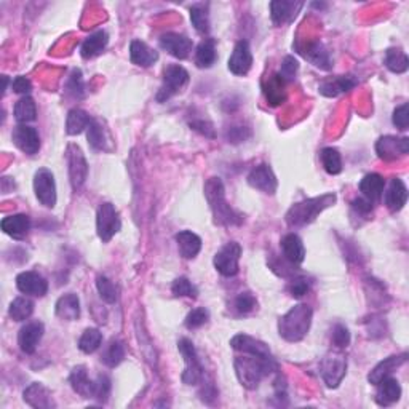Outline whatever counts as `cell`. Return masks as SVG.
Instances as JSON below:
<instances>
[{"label": "cell", "mask_w": 409, "mask_h": 409, "mask_svg": "<svg viewBox=\"0 0 409 409\" xmlns=\"http://www.w3.org/2000/svg\"><path fill=\"white\" fill-rule=\"evenodd\" d=\"M109 43V36L106 31H96L90 34L88 37L85 38L84 43L80 47V55L85 60H91V58L101 55L106 50Z\"/></svg>", "instance_id": "obj_32"}, {"label": "cell", "mask_w": 409, "mask_h": 409, "mask_svg": "<svg viewBox=\"0 0 409 409\" xmlns=\"http://www.w3.org/2000/svg\"><path fill=\"white\" fill-rule=\"evenodd\" d=\"M129 60L139 67H149L158 61V51L141 40H133L129 45Z\"/></svg>", "instance_id": "obj_31"}, {"label": "cell", "mask_w": 409, "mask_h": 409, "mask_svg": "<svg viewBox=\"0 0 409 409\" xmlns=\"http://www.w3.org/2000/svg\"><path fill=\"white\" fill-rule=\"evenodd\" d=\"M12 139L14 146L26 153V156H36L40 151V136H38V132L36 128L27 127V125L14 127Z\"/></svg>", "instance_id": "obj_14"}, {"label": "cell", "mask_w": 409, "mask_h": 409, "mask_svg": "<svg viewBox=\"0 0 409 409\" xmlns=\"http://www.w3.org/2000/svg\"><path fill=\"white\" fill-rule=\"evenodd\" d=\"M190 128L195 129V132L201 133V134H205L206 138H214L216 136L213 125H211L210 122H205V120H194V122H190Z\"/></svg>", "instance_id": "obj_58"}, {"label": "cell", "mask_w": 409, "mask_h": 409, "mask_svg": "<svg viewBox=\"0 0 409 409\" xmlns=\"http://www.w3.org/2000/svg\"><path fill=\"white\" fill-rule=\"evenodd\" d=\"M177 350H179V354L182 355V358H184V371L181 374V379L182 382L186 384V386H197V384H200L203 381V364L200 363V358L197 357V352H195V347L194 344H192L190 339L187 338H182L179 339V343H177Z\"/></svg>", "instance_id": "obj_5"}, {"label": "cell", "mask_w": 409, "mask_h": 409, "mask_svg": "<svg viewBox=\"0 0 409 409\" xmlns=\"http://www.w3.org/2000/svg\"><path fill=\"white\" fill-rule=\"evenodd\" d=\"M331 340L338 349H347L350 345V331L347 326L338 323L333 328V334H331Z\"/></svg>", "instance_id": "obj_53"}, {"label": "cell", "mask_w": 409, "mask_h": 409, "mask_svg": "<svg viewBox=\"0 0 409 409\" xmlns=\"http://www.w3.org/2000/svg\"><path fill=\"white\" fill-rule=\"evenodd\" d=\"M401 397V386L395 377L387 376L377 384L376 401L379 406H391Z\"/></svg>", "instance_id": "obj_27"}, {"label": "cell", "mask_w": 409, "mask_h": 409, "mask_svg": "<svg viewBox=\"0 0 409 409\" xmlns=\"http://www.w3.org/2000/svg\"><path fill=\"white\" fill-rule=\"evenodd\" d=\"M55 310H56V315L60 317L61 320H66V321L77 320L80 317L79 296L74 295V293H67V295L61 296L60 299L56 301Z\"/></svg>", "instance_id": "obj_33"}, {"label": "cell", "mask_w": 409, "mask_h": 409, "mask_svg": "<svg viewBox=\"0 0 409 409\" xmlns=\"http://www.w3.org/2000/svg\"><path fill=\"white\" fill-rule=\"evenodd\" d=\"M283 258L286 262H290L291 266H301L306 259V248L302 243L301 237L297 234H288L282 238L280 242Z\"/></svg>", "instance_id": "obj_20"}, {"label": "cell", "mask_w": 409, "mask_h": 409, "mask_svg": "<svg viewBox=\"0 0 409 409\" xmlns=\"http://www.w3.org/2000/svg\"><path fill=\"white\" fill-rule=\"evenodd\" d=\"M230 347L237 352L256 355V357L266 358V360H275L269 349V345L256 338H251L248 334H237L230 339Z\"/></svg>", "instance_id": "obj_15"}, {"label": "cell", "mask_w": 409, "mask_h": 409, "mask_svg": "<svg viewBox=\"0 0 409 409\" xmlns=\"http://www.w3.org/2000/svg\"><path fill=\"white\" fill-rule=\"evenodd\" d=\"M309 290H310V283L304 277L295 278V280L290 283V288H288V291H290V295L293 297L306 296L307 291H309Z\"/></svg>", "instance_id": "obj_55"}, {"label": "cell", "mask_w": 409, "mask_h": 409, "mask_svg": "<svg viewBox=\"0 0 409 409\" xmlns=\"http://www.w3.org/2000/svg\"><path fill=\"white\" fill-rule=\"evenodd\" d=\"M408 362V354H401V355H392L386 360H382L381 363H377L376 367L373 368V371L368 374V381L373 386H377L379 382L382 381L384 377L392 376L393 371H397L398 368L403 367Z\"/></svg>", "instance_id": "obj_22"}, {"label": "cell", "mask_w": 409, "mask_h": 409, "mask_svg": "<svg viewBox=\"0 0 409 409\" xmlns=\"http://www.w3.org/2000/svg\"><path fill=\"white\" fill-rule=\"evenodd\" d=\"M234 306H235V310H237L238 314L247 315V314H249V312H253L254 309H256L258 301H256V297L251 295V293L245 291V293H240V295L235 297Z\"/></svg>", "instance_id": "obj_51"}, {"label": "cell", "mask_w": 409, "mask_h": 409, "mask_svg": "<svg viewBox=\"0 0 409 409\" xmlns=\"http://www.w3.org/2000/svg\"><path fill=\"white\" fill-rule=\"evenodd\" d=\"M393 125L401 132H405L409 127V104L405 103L393 110V117H392Z\"/></svg>", "instance_id": "obj_54"}, {"label": "cell", "mask_w": 409, "mask_h": 409, "mask_svg": "<svg viewBox=\"0 0 409 409\" xmlns=\"http://www.w3.org/2000/svg\"><path fill=\"white\" fill-rule=\"evenodd\" d=\"M66 95L71 96L74 99H82L85 96V85H84V75H82L80 69H74L71 72V75L67 77L64 85Z\"/></svg>", "instance_id": "obj_46"}, {"label": "cell", "mask_w": 409, "mask_h": 409, "mask_svg": "<svg viewBox=\"0 0 409 409\" xmlns=\"http://www.w3.org/2000/svg\"><path fill=\"white\" fill-rule=\"evenodd\" d=\"M34 192L37 200L47 208H55L56 205V182L55 176L47 168H40L34 175Z\"/></svg>", "instance_id": "obj_10"}, {"label": "cell", "mask_w": 409, "mask_h": 409, "mask_svg": "<svg viewBox=\"0 0 409 409\" xmlns=\"http://www.w3.org/2000/svg\"><path fill=\"white\" fill-rule=\"evenodd\" d=\"M122 229V221H120L119 211L115 210V206L109 201H104L98 206L96 211V232L98 237L103 240L104 243H109L115 234L120 232Z\"/></svg>", "instance_id": "obj_6"}, {"label": "cell", "mask_w": 409, "mask_h": 409, "mask_svg": "<svg viewBox=\"0 0 409 409\" xmlns=\"http://www.w3.org/2000/svg\"><path fill=\"white\" fill-rule=\"evenodd\" d=\"M314 312L309 306L299 304L291 307L285 315L278 320V334L288 343H299L307 336L312 325Z\"/></svg>", "instance_id": "obj_4"}, {"label": "cell", "mask_w": 409, "mask_h": 409, "mask_svg": "<svg viewBox=\"0 0 409 409\" xmlns=\"http://www.w3.org/2000/svg\"><path fill=\"white\" fill-rule=\"evenodd\" d=\"M171 293L175 297H192V299H195L199 295L197 288L192 285V282L187 277L176 278L171 285Z\"/></svg>", "instance_id": "obj_48"}, {"label": "cell", "mask_w": 409, "mask_h": 409, "mask_svg": "<svg viewBox=\"0 0 409 409\" xmlns=\"http://www.w3.org/2000/svg\"><path fill=\"white\" fill-rule=\"evenodd\" d=\"M0 227L7 235L14 240H23L27 237L29 230H31V218L27 214H12L2 219Z\"/></svg>", "instance_id": "obj_24"}, {"label": "cell", "mask_w": 409, "mask_h": 409, "mask_svg": "<svg viewBox=\"0 0 409 409\" xmlns=\"http://www.w3.org/2000/svg\"><path fill=\"white\" fill-rule=\"evenodd\" d=\"M347 373V358L343 354L331 352L321 360L320 374L328 388H338Z\"/></svg>", "instance_id": "obj_8"}, {"label": "cell", "mask_w": 409, "mask_h": 409, "mask_svg": "<svg viewBox=\"0 0 409 409\" xmlns=\"http://www.w3.org/2000/svg\"><path fill=\"white\" fill-rule=\"evenodd\" d=\"M24 401L27 403L29 406L36 409H51L56 408V403L53 400L51 392L43 386V384L34 382L29 386L23 393Z\"/></svg>", "instance_id": "obj_21"}, {"label": "cell", "mask_w": 409, "mask_h": 409, "mask_svg": "<svg viewBox=\"0 0 409 409\" xmlns=\"http://www.w3.org/2000/svg\"><path fill=\"white\" fill-rule=\"evenodd\" d=\"M12 90L16 95H23V96H29V93L32 91V84L31 80L26 79V77L18 75L16 79L12 82Z\"/></svg>", "instance_id": "obj_57"}, {"label": "cell", "mask_w": 409, "mask_h": 409, "mask_svg": "<svg viewBox=\"0 0 409 409\" xmlns=\"http://www.w3.org/2000/svg\"><path fill=\"white\" fill-rule=\"evenodd\" d=\"M16 288L26 296L43 297L48 293V282L40 273L27 271L21 272L16 277Z\"/></svg>", "instance_id": "obj_19"}, {"label": "cell", "mask_w": 409, "mask_h": 409, "mask_svg": "<svg viewBox=\"0 0 409 409\" xmlns=\"http://www.w3.org/2000/svg\"><path fill=\"white\" fill-rule=\"evenodd\" d=\"M160 47L177 60H186L190 55L194 43L184 34L166 32L160 37Z\"/></svg>", "instance_id": "obj_18"}, {"label": "cell", "mask_w": 409, "mask_h": 409, "mask_svg": "<svg viewBox=\"0 0 409 409\" xmlns=\"http://www.w3.org/2000/svg\"><path fill=\"white\" fill-rule=\"evenodd\" d=\"M175 240L182 258L194 259L199 256L201 249V238L197 234L192 232V230H181L179 234H176Z\"/></svg>", "instance_id": "obj_30"}, {"label": "cell", "mask_w": 409, "mask_h": 409, "mask_svg": "<svg viewBox=\"0 0 409 409\" xmlns=\"http://www.w3.org/2000/svg\"><path fill=\"white\" fill-rule=\"evenodd\" d=\"M110 388H112V384H110L109 376H106V374H99L95 381L93 398L99 403H106L110 395Z\"/></svg>", "instance_id": "obj_49"}, {"label": "cell", "mask_w": 409, "mask_h": 409, "mask_svg": "<svg viewBox=\"0 0 409 409\" xmlns=\"http://www.w3.org/2000/svg\"><path fill=\"white\" fill-rule=\"evenodd\" d=\"M67 163H69V177L74 190L80 189L85 184L86 176H88V163L82 152V149L75 144H71L67 147Z\"/></svg>", "instance_id": "obj_11"}, {"label": "cell", "mask_w": 409, "mask_h": 409, "mask_svg": "<svg viewBox=\"0 0 409 409\" xmlns=\"http://www.w3.org/2000/svg\"><path fill=\"white\" fill-rule=\"evenodd\" d=\"M301 53L306 56V60H309L312 64L320 67V69H331V56L320 42L310 43V45H307L306 50H301Z\"/></svg>", "instance_id": "obj_36"}, {"label": "cell", "mask_w": 409, "mask_h": 409, "mask_svg": "<svg viewBox=\"0 0 409 409\" xmlns=\"http://www.w3.org/2000/svg\"><path fill=\"white\" fill-rule=\"evenodd\" d=\"M71 387L74 388L75 393H79L82 398H93V388L95 381H91L88 377V371L84 364H79L71 371L69 376Z\"/></svg>", "instance_id": "obj_29"}, {"label": "cell", "mask_w": 409, "mask_h": 409, "mask_svg": "<svg viewBox=\"0 0 409 409\" xmlns=\"http://www.w3.org/2000/svg\"><path fill=\"white\" fill-rule=\"evenodd\" d=\"M357 84H358L357 79L352 75H339L321 82L319 90L323 96L336 98V96H339L340 93H347V91L354 90L355 86H357Z\"/></svg>", "instance_id": "obj_26"}, {"label": "cell", "mask_w": 409, "mask_h": 409, "mask_svg": "<svg viewBox=\"0 0 409 409\" xmlns=\"http://www.w3.org/2000/svg\"><path fill=\"white\" fill-rule=\"evenodd\" d=\"M14 119L19 125H26L29 122H34L37 119V106L31 96H23L21 99L14 104L13 109Z\"/></svg>", "instance_id": "obj_37"}, {"label": "cell", "mask_w": 409, "mask_h": 409, "mask_svg": "<svg viewBox=\"0 0 409 409\" xmlns=\"http://www.w3.org/2000/svg\"><path fill=\"white\" fill-rule=\"evenodd\" d=\"M234 368L238 382L248 391L258 388L264 377L278 371L275 360H266L249 354H243V357L235 358Z\"/></svg>", "instance_id": "obj_2"}, {"label": "cell", "mask_w": 409, "mask_h": 409, "mask_svg": "<svg viewBox=\"0 0 409 409\" xmlns=\"http://www.w3.org/2000/svg\"><path fill=\"white\" fill-rule=\"evenodd\" d=\"M249 136H251V132H249V128H247V127H232L227 129V133H225L227 141L232 144L247 141Z\"/></svg>", "instance_id": "obj_56"}, {"label": "cell", "mask_w": 409, "mask_h": 409, "mask_svg": "<svg viewBox=\"0 0 409 409\" xmlns=\"http://www.w3.org/2000/svg\"><path fill=\"white\" fill-rule=\"evenodd\" d=\"M91 122L90 115L82 109H71L69 114H67L66 119V132L71 136H75V134H80L84 129L88 128Z\"/></svg>", "instance_id": "obj_38"}, {"label": "cell", "mask_w": 409, "mask_h": 409, "mask_svg": "<svg viewBox=\"0 0 409 409\" xmlns=\"http://www.w3.org/2000/svg\"><path fill=\"white\" fill-rule=\"evenodd\" d=\"M248 184L253 189L261 190L262 194L273 195L278 189V179L275 173L272 171V168L267 163H261V165L254 166L248 175Z\"/></svg>", "instance_id": "obj_13"}, {"label": "cell", "mask_w": 409, "mask_h": 409, "mask_svg": "<svg viewBox=\"0 0 409 409\" xmlns=\"http://www.w3.org/2000/svg\"><path fill=\"white\" fill-rule=\"evenodd\" d=\"M376 153L381 160L386 162L405 157L409 153V139L391 136V134L379 138V141L376 142Z\"/></svg>", "instance_id": "obj_12"}, {"label": "cell", "mask_w": 409, "mask_h": 409, "mask_svg": "<svg viewBox=\"0 0 409 409\" xmlns=\"http://www.w3.org/2000/svg\"><path fill=\"white\" fill-rule=\"evenodd\" d=\"M286 82L282 79L278 74H273L269 77V80L264 84V95H266L267 103L277 108L286 101V91H285Z\"/></svg>", "instance_id": "obj_34"}, {"label": "cell", "mask_w": 409, "mask_h": 409, "mask_svg": "<svg viewBox=\"0 0 409 409\" xmlns=\"http://www.w3.org/2000/svg\"><path fill=\"white\" fill-rule=\"evenodd\" d=\"M360 192H362L364 199H368L373 203H376L382 199L384 189H386V181L377 173H369L360 181Z\"/></svg>", "instance_id": "obj_28"}, {"label": "cell", "mask_w": 409, "mask_h": 409, "mask_svg": "<svg viewBox=\"0 0 409 409\" xmlns=\"http://www.w3.org/2000/svg\"><path fill=\"white\" fill-rule=\"evenodd\" d=\"M189 84V72L179 64L168 66L163 72V84L157 93L158 103H166L168 99L179 93Z\"/></svg>", "instance_id": "obj_7"}, {"label": "cell", "mask_w": 409, "mask_h": 409, "mask_svg": "<svg viewBox=\"0 0 409 409\" xmlns=\"http://www.w3.org/2000/svg\"><path fill=\"white\" fill-rule=\"evenodd\" d=\"M373 201H369L368 199H355L352 201V208L357 211V214H363V216H368L373 213Z\"/></svg>", "instance_id": "obj_59"}, {"label": "cell", "mask_w": 409, "mask_h": 409, "mask_svg": "<svg viewBox=\"0 0 409 409\" xmlns=\"http://www.w3.org/2000/svg\"><path fill=\"white\" fill-rule=\"evenodd\" d=\"M86 139L95 151H106V142L108 141H106L104 128L96 119H91L88 128H86Z\"/></svg>", "instance_id": "obj_45"}, {"label": "cell", "mask_w": 409, "mask_h": 409, "mask_svg": "<svg viewBox=\"0 0 409 409\" xmlns=\"http://www.w3.org/2000/svg\"><path fill=\"white\" fill-rule=\"evenodd\" d=\"M336 200H338L336 194H323L320 197H314V199L297 201L288 210L285 216L286 224L290 227H302V225L314 223L319 218V214L336 203Z\"/></svg>", "instance_id": "obj_3"}, {"label": "cell", "mask_w": 409, "mask_h": 409, "mask_svg": "<svg viewBox=\"0 0 409 409\" xmlns=\"http://www.w3.org/2000/svg\"><path fill=\"white\" fill-rule=\"evenodd\" d=\"M189 13H190L192 26L195 27V31L200 32V34H208L210 32L208 5H206V3L192 5Z\"/></svg>", "instance_id": "obj_39"}, {"label": "cell", "mask_w": 409, "mask_h": 409, "mask_svg": "<svg viewBox=\"0 0 409 409\" xmlns=\"http://www.w3.org/2000/svg\"><path fill=\"white\" fill-rule=\"evenodd\" d=\"M208 320H210V312L206 310L205 307H199V309H194L187 314L184 325L187 330H197L200 328V326H203Z\"/></svg>", "instance_id": "obj_50"}, {"label": "cell", "mask_w": 409, "mask_h": 409, "mask_svg": "<svg viewBox=\"0 0 409 409\" xmlns=\"http://www.w3.org/2000/svg\"><path fill=\"white\" fill-rule=\"evenodd\" d=\"M45 328H43L42 321H29L19 330L18 333V345L21 349L23 354L32 355L36 354L37 345L43 338Z\"/></svg>", "instance_id": "obj_16"}, {"label": "cell", "mask_w": 409, "mask_h": 409, "mask_svg": "<svg viewBox=\"0 0 409 409\" xmlns=\"http://www.w3.org/2000/svg\"><path fill=\"white\" fill-rule=\"evenodd\" d=\"M297 69H299V62L295 56H285L282 61V69L278 72V75L282 77L285 82H293L296 79Z\"/></svg>", "instance_id": "obj_52"}, {"label": "cell", "mask_w": 409, "mask_h": 409, "mask_svg": "<svg viewBox=\"0 0 409 409\" xmlns=\"http://www.w3.org/2000/svg\"><path fill=\"white\" fill-rule=\"evenodd\" d=\"M103 334L98 328H86L79 339V349L84 354H95L101 347Z\"/></svg>", "instance_id": "obj_43"}, {"label": "cell", "mask_w": 409, "mask_h": 409, "mask_svg": "<svg viewBox=\"0 0 409 409\" xmlns=\"http://www.w3.org/2000/svg\"><path fill=\"white\" fill-rule=\"evenodd\" d=\"M321 163H323L325 171L328 175H339L343 171V157L338 149L334 147H325L323 151L320 152Z\"/></svg>", "instance_id": "obj_41"}, {"label": "cell", "mask_w": 409, "mask_h": 409, "mask_svg": "<svg viewBox=\"0 0 409 409\" xmlns=\"http://www.w3.org/2000/svg\"><path fill=\"white\" fill-rule=\"evenodd\" d=\"M218 58V51H216V40L214 38H203L199 43L195 51V64L200 69H208L216 62Z\"/></svg>", "instance_id": "obj_35"}, {"label": "cell", "mask_w": 409, "mask_h": 409, "mask_svg": "<svg viewBox=\"0 0 409 409\" xmlns=\"http://www.w3.org/2000/svg\"><path fill=\"white\" fill-rule=\"evenodd\" d=\"M240 256H242V247L237 242L225 243L218 253L214 254L213 264L223 277H235L238 273Z\"/></svg>", "instance_id": "obj_9"}, {"label": "cell", "mask_w": 409, "mask_h": 409, "mask_svg": "<svg viewBox=\"0 0 409 409\" xmlns=\"http://www.w3.org/2000/svg\"><path fill=\"white\" fill-rule=\"evenodd\" d=\"M253 66V55L249 43L247 40H238L235 43L232 55L229 58L227 67L235 75H247Z\"/></svg>", "instance_id": "obj_17"}, {"label": "cell", "mask_w": 409, "mask_h": 409, "mask_svg": "<svg viewBox=\"0 0 409 409\" xmlns=\"http://www.w3.org/2000/svg\"><path fill=\"white\" fill-rule=\"evenodd\" d=\"M384 201H386L387 208L391 210L392 213H398V211H401L403 206L406 205L408 189H406V184L400 179V177H393L391 181L386 194H384Z\"/></svg>", "instance_id": "obj_23"}, {"label": "cell", "mask_w": 409, "mask_h": 409, "mask_svg": "<svg viewBox=\"0 0 409 409\" xmlns=\"http://www.w3.org/2000/svg\"><path fill=\"white\" fill-rule=\"evenodd\" d=\"M125 358V347L120 340L114 339L110 340V344L108 345V349L104 350L103 357H101V362H103L106 367L109 368H115L119 367L120 363L123 362Z\"/></svg>", "instance_id": "obj_44"}, {"label": "cell", "mask_w": 409, "mask_h": 409, "mask_svg": "<svg viewBox=\"0 0 409 409\" xmlns=\"http://www.w3.org/2000/svg\"><path fill=\"white\" fill-rule=\"evenodd\" d=\"M96 288H98L99 297L104 302H108V304H114V302L117 301V288H115L114 283L110 282L108 277L98 275V278H96Z\"/></svg>", "instance_id": "obj_47"}, {"label": "cell", "mask_w": 409, "mask_h": 409, "mask_svg": "<svg viewBox=\"0 0 409 409\" xmlns=\"http://www.w3.org/2000/svg\"><path fill=\"white\" fill-rule=\"evenodd\" d=\"M34 312V302L27 297H16L8 307V315L14 321H26Z\"/></svg>", "instance_id": "obj_42"}, {"label": "cell", "mask_w": 409, "mask_h": 409, "mask_svg": "<svg viewBox=\"0 0 409 409\" xmlns=\"http://www.w3.org/2000/svg\"><path fill=\"white\" fill-rule=\"evenodd\" d=\"M205 197L208 201L214 223L219 225H240L243 224V214L235 211L225 200V189L221 177H210L205 182Z\"/></svg>", "instance_id": "obj_1"}, {"label": "cell", "mask_w": 409, "mask_h": 409, "mask_svg": "<svg viewBox=\"0 0 409 409\" xmlns=\"http://www.w3.org/2000/svg\"><path fill=\"white\" fill-rule=\"evenodd\" d=\"M386 66L388 71L395 72V74H403L408 71L409 60L406 53L400 48H388L386 53Z\"/></svg>", "instance_id": "obj_40"}, {"label": "cell", "mask_w": 409, "mask_h": 409, "mask_svg": "<svg viewBox=\"0 0 409 409\" xmlns=\"http://www.w3.org/2000/svg\"><path fill=\"white\" fill-rule=\"evenodd\" d=\"M304 7L302 2H285V0H277L271 3V16L273 24L283 26V24L291 23L297 16L299 10Z\"/></svg>", "instance_id": "obj_25"}]
</instances>
